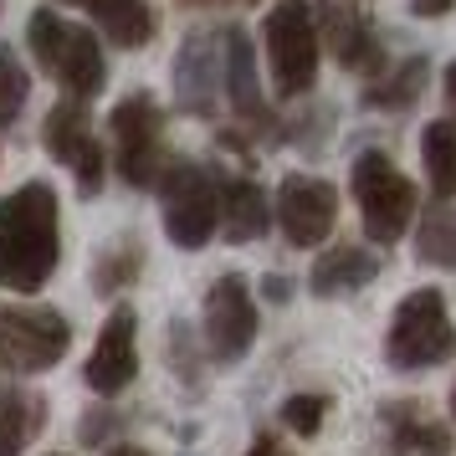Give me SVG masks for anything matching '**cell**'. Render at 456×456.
Wrapping results in <instances>:
<instances>
[{
  "instance_id": "obj_26",
  "label": "cell",
  "mask_w": 456,
  "mask_h": 456,
  "mask_svg": "<svg viewBox=\"0 0 456 456\" xmlns=\"http://www.w3.org/2000/svg\"><path fill=\"white\" fill-rule=\"evenodd\" d=\"M323 415H329V400L323 395H288L282 400V426L297 436H318L323 431Z\"/></svg>"
},
{
  "instance_id": "obj_3",
  "label": "cell",
  "mask_w": 456,
  "mask_h": 456,
  "mask_svg": "<svg viewBox=\"0 0 456 456\" xmlns=\"http://www.w3.org/2000/svg\"><path fill=\"white\" fill-rule=\"evenodd\" d=\"M456 354V329L446 297L436 288H415L390 318V338H385V359L395 370H436Z\"/></svg>"
},
{
  "instance_id": "obj_13",
  "label": "cell",
  "mask_w": 456,
  "mask_h": 456,
  "mask_svg": "<svg viewBox=\"0 0 456 456\" xmlns=\"http://www.w3.org/2000/svg\"><path fill=\"white\" fill-rule=\"evenodd\" d=\"M216 77H221L216 31H190L175 52V108L190 118H210L216 113Z\"/></svg>"
},
{
  "instance_id": "obj_11",
  "label": "cell",
  "mask_w": 456,
  "mask_h": 456,
  "mask_svg": "<svg viewBox=\"0 0 456 456\" xmlns=\"http://www.w3.org/2000/svg\"><path fill=\"white\" fill-rule=\"evenodd\" d=\"M42 144L72 169V180H77L83 195H98V190H103V149H98V139H93V128H87L77 103H57L46 113Z\"/></svg>"
},
{
  "instance_id": "obj_18",
  "label": "cell",
  "mask_w": 456,
  "mask_h": 456,
  "mask_svg": "<svg viewBox=\"0 0 456 456\" xmlns=\"http://www.w3.org/2000/svg\"><path fill=\"white\" fill-rule=\"evenodd\" d=\"M385 426H390V441L400 452H420V456H452V431L446 426H436L431 415L411 405V400H395L385 405Z\"/></svg>"
},
{
  "instance_id": "obj_23",
  "label": "cell",
  "mask_w": 456,
  "mask_h": 456,
  "mask_svg": "<svg viewBox=\"0 0 456 456\" xmlns=\"http://www.w3.org/2000/svg\"><path fill=\"white\" fill-rule=\"evenodd\" d=\"M415 256L431 267H456V216L446 206H431L415 231Z\"/></svg>"
},
{
  "instance_id": "obj_25",
  "label": "cell",
  "mask_w": 456,
  "mask_h": 456,
  "mask_svg": "<svg viewBox=\"0 0 456 456\" xmlns=\"http://www.w3.org/2000/svg\"><path fill=\"white\" fill-rule=\"evenodd\" d=\"M26 98H31V77H26L21 57L11 46H0V128L16 124V113L26 108Z\"/></svg>"
},
{
  "instance_id": "obj_19",
  "label": "cell",
  "mask_w": 456,
  "mask_h": 456,
  "mask_svg": "<svg viewBox=\"0 0 456 456\" xmlns=\"http://www.w3.org/2000/svg\"><path fill=\"white\" fill-rule=\"evenodd\" d=\"M67 5H83L118 46H144L154 37V16L144 0H67Z\"/></svg>"
},
{
  "instance_id": "obj_16",
  "label": "cell",
  "mask_w": 456,
  "mask_h": 456,
  "mask_svg": "<svg viewBox=\"0 0 456 456\" xmlns=\"http://www.w3.org/2000/svg\"><path fill=\"white\" fill-rule=\"evenodd\" d=\"M379 277V256H374L370 247H329L318 262H313L308 272V288L318 292V297H338V292H359L364 282H374Z\"/></svg>"
},
{
  "instance_id": "obj_6",
  "label": "cell",
  "mask_w": 456,
  "mask_h": 456,
  "mask_svg": "<svg viewBox=\"0 0 456 456\" xmlns=\"http://www.w3.org/2000/svg\"><path fill=\"white\" fill-rule=\"evenodd\" d=\"M113 154L128 185H159L165 175V113L149 93H128L113 108Z\"/></svg>"
},
{
  "instance_id": "obj_28",
  "label": "cell",
  "mask_w": 456,
  "mask_h": 456,
  "mask_svg": "<svg viewBox=\"0 0 456 456\" xmlns=\"http://www.w3.org/2000/svg\"><path fill=\"white\" fill-rule=\"evenodd\" d=\"M452 5H456V0H411V11H415V16H446Z\"/></svg>"
},
{
  "instance_id": "obj_10",
  "label": "cell",
  "mask_w": 456,
  "mask_h": 456,
  "mask_svg": "<svg viewBox=\"0 0 456 456\" xmlns=\"http://www.w3.org/2000/svg\"><path fill=\"white\" fill-rule=\"evenodd\" d=\"M338 221V190L318 175H288L277 185V226L292 247H323Z\"/></svg>"
},
{
  "instance_id": "obj_31",
  "label": "cell",
  "mask_w": 456,
  "mask_h": 456,
  "mask_svg": "<svg viewBox=\"0 0 456 456\" xmlns=\"http://www.w3.org/2000/svg\"><path fill=\"white\" fill-rule=\"evenodd\" d=\"M108 456H149V452H144V446H113Z\"/></svg>"
},
{
  "instance_id": "obj_32",
  "label": "cell",
  "mask_w": 456,
  "mask_h": 456,
  "mask_svg": "<svg viewBox=\"0 0 456 456\" xmlns=\"http://www.w3.org/2000/svg\"><path fill=\"white\" fill-rule=\"evenodd\" d=\"M452 420H456V385H452Z\"/></svg>"
},
{
  "instance_id": "obj_12",
  "label": "cell",
  "mask_w": 456,
  "mask_h": 456,
  "mask_svg": "<svg viewBox=\"0 0 456 456\" xmlns=\"http://www.w3.org/2000/svg\"><path fill=\"white\" fill-rule=\"evenodd\" d=\"M134 329H139V318L128 303L108 313L103 333H98V344H93V359H87V390L93 395H118L134 385V374H139V344H134Z\"/></svg>"
},
{
  "instance_id": "obj_17",
  "label": "cell",
  "mask_w": 456,
  "mask_h": 456,
  "mask_svg": "<svg viewBox=\"0 0 456 456\" xmlns=\"http://www.w3.org/2000/svg\"><path fill=\"white\" fill-rule=\"evenodd\" d=\"M226 87H231V103L247 124H262L267 118V98H262V83H256V52H251L247 31H226Z\"/></svg>"
},
{
  "instance_id": "obj_15",
  "label": "cell",
  "mask_w": 456,
  "mask_h": 456,
  "mask_svg": "<svg viewBox=\"0 0 456 456\" xmlns=\"http://www.w3.org/2000/svg\"><path fill=\"white\" fill-rule=\"evenodd\" d=\"M216 195H221V210H216V226L226 231V241L247 247L267 231L272 210H267V195L256 180L247 175H216Z\"/></svg>"
},
{
  "instance_id": "obj_29",
  "label": "cell",
  "mask_w": 456,
  "mask_h": 456,
  "mask_svg": "<svg viewBox=\"0 0 456 456\" xmlns=\"http://www.w3.org/2000/svg\"><path fill=\"white\" fill-rule=\"evenodd\" d=\"M446 103H452V113H456V62L446 67ZM456 128V124H452Z\"/></svg>"
},
{
  "instance_id": "obj_1",
  "label": "cell",
  "mask_w": 456,
  "mask_h": 456,
  "mask_svg": "<svg viewBox=\"0 0 456 456\" xmlns=\"http://www.w3.org/2000/svg\"><path fill=\"white\" fill-rule=\"evenodd\" d=\"M62 262V210L57 190L26 180L0 200V288L37 292Z\"/></svg>"
},
{
  "instance_id": "obj_4",
  "label": "cell",
  "mask_w": 456,
  "mask_h": 456,
  "mask_svg": "<svg viewBox=\"0 0 456 456\" xmlns=\"http://www.w3.org/2000/svg\"><path fill=\"white\" fill-rule=\"evenodd\" d=\"M354 200H359V221L374 247H395L415 216V185L379 149L354 159Z\"/></svg>"
},
{
  "instance_id": "obj_8",
  "label": "cell",
  "mask_w": 456,
  "mask_h": 456,
  "mask_svg": "<svg viewBox=\"0 0 456 456\" xmlns=\"http://www.w3.org/2000/svg\"><path fill=\"white\" fill-rule=\"evenodd\" d=\"M72 349V329L57 308H0V370L42 374Z\"/></svg>"
},
{
  "instance_id": "obj_5",
  "label": "cell",
  "mask_w": 456,
  "mask_h": 456,
  "mask_svg": "<svg viewBox=\"0 0 456 456\" xmlns=\"http://www.w3.org/2000/svg\"><path fill=\"white\" fill-rule=\"evenodd\" d=\"M267 67L282 98H303L318 77V26L308 0H277L267 11Z\"/></svg>"
},
{
  "instance_id": "obj_20",
  "label": "cell",
  "mask_w": 456,
  "mask_h": 456,
  "mask_svg": "<svg viewBox=\"0 0 456 456\" xmlns=\"http://www.w3.org/2000/svg\"><path fill=\"white\" fill-rule=\"evenodd\" d=\"M37 431H42V400L21 390H0V456H21Z\"/></svg>"
},
{
  "instance_id": "obj_2",
  "label": "cell",
  "mask_w": 456,
  "mask_h": 456,
  "mask_svg": "<svg viewBox=\"0 0 456 456\" xmlns=\"http://www.w3.org/2000/svg\"><path fill=\"white\" fill-rule=\"evenodd\" d=\"M31 52H37V62L62 83L67 103H83L93 93H103L108 83V67H103V46L98 37L87 31V26H72L62 21L52 5H42L37 16H31Z\"/></svg>"
},
{
  "instance_id": "obj_9",
  "label": "cell",
  "mask_w": 456,
  "mask_h": 456,
  "mask_svg": "<svg viewBox=\"0 0 456 456\" xmlns=\"http://www.w3.org/2000/svg\"><path fill=\"white\" fill-rule=\"evenodd\" d=\"M256 344V303L241 272L216 277L206 292V349L216 364H236Z\"/></svg>"
},
{
  "instance_id": "obj_27",
  "label": "cell",
  "mask_w": 456,
  "mask_h": 456,
  "mask_svg": "<svg viewBox=\"0 0 456 456\" xmlns=\"http://www.w3.org/2000/svg\"><path fill=\"white\" fill-rule=\"evenodd\" d=\"M247 456H292V452L272 431H256V436H251V446H247Z\"/></svg>"
},
{
  "instance_id": "obj_7",
  "label": "cell",
  "mask_w": 456,
  "mask_h": 456,
  "mask_svg": "<svg viewBox=\"0 0 456 456\" xmlns=\"http://www.w3.org/2000/svg\"><path fill=\"white\" fill-rule=\"evenodd\" d=\"M159 190H165V236L180 251H200L216 236V210H221L216 175L180 159L159 175Z\"/></svg>"
},
{
  "instance_id": "obj_24",
  "label": "cell",
  "mask_w": 456,
  "mask_h": 456,
  "mask_svg": "<svg viewBox=\"0 0 456 456\" xmlns=\"http://www.w3.org/2000/svg\"><path fill=\"white\" fill-rule=\"evenodd\" d=\"M420 87H426V62L411 57L405 67H395L390 77L379 72V83L364 93V103H370V108H411L415 98H420Z\"/></svg>"
},
{
  "instance_id": "obj_14",
  "label": "cell",
  "mask_w": 456,
  "mask_h": 456,
  "mask_svg": "<svg viewBox=\"0 0 456 456\" xmlns=\"http://www.w3.org/2000/svg\"><path fill=\"white\" fill-rule=\"evenodd\" d=\"M313 26H318V37L329 42V52L344 67L364 72V77H374V72L385 67V52H379L370 21H364L359 11L338 5V0H323V5H313Z\"/></svg>"
},
{
  "instance_id": "obj_30",
  "label": "cell",
  "mask_w": 456,
  "mask_h": 456,
  "mask_svg": "<svg viewBox=\"0 0 456 456\" xmlns=\"http://www.w3.org/2000/svg\"><path fill=\"white\" fill-rule=\"evenodd\" d=\"M267 297H277V303H282V297H288V282H282V277H267Z\"/></svg>"
},
{
  "instance_id": "obj_21",
  "label": "cell",
  "mask_w": 456,
  "mask_h": 456,
  "mask_svg": "<svg viewBox=\"0 0 456 456\" xmlns=\"http://www.w3.org/2000/svg\"><path fill=\"white\" fill-rule=\"evenodd\" d=\"M139 267H144V247H139L134 236H118V241L103 247V256L93 262V292L113 297L118 288H128V282L139 277Z\"/></svg>"
},
{
  "instance_id": "obj_22",
  "label": "cell",
  "mask_w": 456,
  "mask_h": 456,
  "mask_svg": "<svg viewBox=\"0 0 456 456\" xmlns=\"http://www.w3.org/2000/svg\"><path fill=\"white\" fill-rule=\"evenodd\" d=\"M420 149H426V175H431V190L441 195V200H452V195H456V128L452 124H426Z\"/></svg>"
}]
</instances>
